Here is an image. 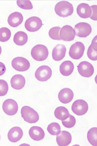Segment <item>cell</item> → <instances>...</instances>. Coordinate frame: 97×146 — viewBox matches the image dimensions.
Listing matches in <instances>:
<instances>
[{
	"label": "cell",
	"mask_w": 97,
	"mask_h": 146,
	"mask_svg": "<svg viewBox=\"0 0 97 146\" xmlns=\"http://www.w3.org/2000/svg\"><path fill=\"white\" fill-rule=\"evenodd\" d=\"M54 11L59 17L65 18L70 16L73 14L74 8L70 2L62 1L56 5Z\"/></svg>",
	"instance_id": "obj_1"
},
{
	"label": "cell",
	"mask_w": 97,
	"mask_h": 146,
	"mask_svg": "<svg viewBox=\"0 0 97 146\" xmlns=\"http://www.w3.org/2000/svg\"><path fill=\"white\" fill-rule=\"evenodd\" d=\"M21 113L24 121L29 123H36L39 119V116L37 112L29 106L23 107Z\"/></svg>",
	"instance_id": "obj_2"
},
{
	"label": "cell",
	"mask_w": 97,
	"mask_h": 146,
	"mask_svg": "<svg viewBox=\"0 0 97 146\" xmlns=\"http://www.w3.org/2000/svg\"><path fill=\"white\" fill-rule=\"evenodd\" d=\"M31 56L37 61H43L48 57V48L42 44H37L31 49Z\"/></svg>",
	"instance_id": "obj_3"
},
{
	"label": "cell",
	"mask_w": 97,
	"mask_h": 146,
	"mask_svg": "<svg viewBox=\"0 0 97 146\" xmlns=\"http://www.w3.org/2000/svg\"><path fill=\"white\" fill-rule=\"evenodd\" d=\"M85 46L82 42L78 41L72 45L69 50V54L72 59L78 60L83 55Z\"/></svg>",
	"instance_id": "obj_4"
},
{
	"label": "cell",
	"mask_w": 97,
	"mask_h": 146,
	"mask_svg": "<svg viewBox=\"0 0 97 146\" xmlns=\"http://www.w3.org/2000/svg\"><path fill=\"white\" fill-rule=\"evenodd\" d=\"M52 70L50 67L47 65L39 67L36 70L35 76L36 79L41 82H45L51 77Z\"/></svg>",
	"instance_id": "obj_5"
},
{
	"label": "cell",
	"mask_w": 97,
	"mask_h": 146,
	"mask_svg": "<svg viewBox=\"0 0 97 146\" xmlns=\"http://www.w3.org/2000/svg\"><path fill=\"white\" fill-rule=\"evenodd\" d=\"M13 68L19 72L26 71L30 68V62L27 59L21 57L14 58L12 61Z\"/></svg>",
	"instance_id": "obj_6"
},
{
	"label": "cell",
	"mask_w": 97,
	"mask_h": 146,
	"mask_svg": "<svg viewBox=\"0 0 97 146\" xmlns=\"http://www.w3.org/2000/svg\"><path fill=\"white\" fill-rule=\"evenodd\" d=\"M43 25L42 20L37 17L28 18L25 23V27L29 32H35L38 31Z\"/></svg>",
	"instance_id": "obj_7"
},
{
	"label": "cell",
	"mask_w": 97,
	"mask_h": 146,
	"mask_svg": "<svg viewBox=\"0 0 97 146\" xmlns=\"http://www.w3.org/2000/svg\"><path fill=\"white\" fill-rule=\"evenodd\" d=\"M88 109V104L85 101L82 100H78L75 101L71 107L73 112L79 116L86 113Z\"/></svg>",
	"instance_id": "obj_8"
},
{
	"label": "cell",
	"mask_w": 97,
	"mask_h": 146,
	"mask_svg": "<svg viewBox=\"0 0 97 146\" xmlns=\"http://www.w3.org/2000/svg\"><path fill=\"white\" fill-rule=\"evenodd\" d=\"M74 30L76 36L80 37L85 38L90 35L92 29L88 23L81 22L76 24Z\"/></svg>",
	"instance_id": "obj_9"
},
{
	"label": "cell",
	"mask_w": 97,
	"mask_h": 146,
	"mask_svg": "<svg viewBox=\"0 0 97 146\" xmlns=\"http://www.w3.org/2000/svg\"><path fill=\"white\" fill-rule=\"evenodd\" d=\"M78 71L83 77L89 78L93 75L94 72L93 66L87 61H82L77 66Z\"/></svg>",
	"instance_id": "obj_10"
},
{
	"label": "cell",
	"mask_w": 97,
	"mask_h": 146,
	"mask_svg": "<svg viewBox=\"0 0 97 146\" xmlns=\"http://www.w3.org/2000/svg\"><path fill=\"white\" fill-rule=\"evenodd\" d=\"M2 108L3 111L7 115H13L17 113L19 106L15 101L12 99H8L3 102Z\"/></svg>",
	"instance_id": "obj_11"
},
{
	"label": "cell",
	"mask_w": 97,
	"mask_h": 146,
	"mask_svg": "<svg viewBox=\"0 0 97 146\" xmlns=\"http://www.w3.org/2000/svg\"><path fill=\"white\" fill-rule=\"evenodd\" d=\"M76 36L74 29L70 25H66L61 28L59 37L61 40L66 41L73 40Z\"/></svg>",
	"instance_id": "obj_12"
},
{
	"label": "cell",
	"mask_w": 97,
	"mask_h": 146,
	"mask_svg": "<svg viewBox=\"0 0 97 146\" xmlns=\"http://www.w3.org/2000/svg\"><path fill=\"white\" fill-rule=\"evenodd\" d=\"M74 96L72 90L69 88H64L59 92L58 98L62 103L64 104H68L72 100Z\"/></svg>",
	"instance_id": "obj_13"
},
{
	"label": "cell",
	"mask_w": 97,
	"mask_h": 146,
	"mask_svg": "<svg viewBox=\"0 0 97 146\" xmlns=\"http://www.w3.org/2000/svg\"><path fill=\"white\" fill-rule=\"evenodd\" d=\"M66 52L65 46L63 44H58L53 48L52 52V57L54 60L59 61L64 59Z\"/></svg>",
	"instance_id": "obj_14"
},
{
	"label": "cell",
	"mask_w": 97,
	"mask_h": 146,
	"mask_svg": "<svg viewBox=\"0 0 97 146\" xmlns=\"http://www.w3.org/2000/svg\"><path fill=\"white\" fill-rule=\"evenodd\" d=\"M72 141V136L68 131H60L59 135L56 137V142L59 146L68 145Z\"/></svg>",
	"instance_id": "obj_15"
},
{
	"label": "cell",
	"mask_w": 97,
	"mask_h": 146,
	"mask_svg": "<svg viewBox=\"0 0 97 146\" xmlns=\"http://www.w3.org/2000/svg\"><path fill=\"white\" fill-rule=\"evenodd\" d=\"M23 135L22 129L19 127H14L9 130L8 134V139L13 143L17 142L21 139Z\"/></svg>",
	"instance_id": "obj_16"
},
{
	"label": "cell",
	"mask_w": 97,
	"mask_h": 146,
	"mask_svg": "<svg viewBox=\"0 0 97 146\" xmlns=\"http://www.w3.org/2000/svg\"><path fill=\"white\" fill-rule=\"evenodd\" d=\"M23 20L22 14L18 12L12 13L8 18V22L10 26L17 27L21 24Z\"/></svg>",
	"instance_id": "obj_17"
},
{
	"label": "cell",
	"mask_w": 97,
	"mask_h": 146,
	"mask_svg": "<svg viewBox=\"0 0 97 146\" xmlns=\"http://www.w3.org/2000/svg\"><path fill=\"white\" fill-rule=\"evenodd\" d=\"M11 84L12 87L14 89L21 90L25 85V78L20 74L15 75L11 79Z\"/></svg>",
	"instance_id": "obj_18"
},
{
	"label": "cell",
	"mask_w": 97,
	"mask_h": 146,
	"mask_svg": "<svg viewBox=\"0 0 97 146\" xmlns=\"http://www.w3.org/2000/svg\"><path fill=\"white\" fill-rule=\"evenodd\" d=\"M29 134L32 139L36 141L42 140L44 138L45 133L42 128L34 126L30 129Z\"/></svg>",
	"instance_id": "obj_19"
},
{
	"label": "cell",
	"mask_w": 97,
	"mask_h": 146,
	"mask_svg": "<svg viewBox=\"0 0 97 146\" xmlns=\"http://www.w3.org/2000/svg\"><path fill=\"white\" fill-rule=\"evenodd\" d=\"M77 12L79 16L86 19L90 17L92 14L91 8L89 5L86 3H82L78 6Z\"/></svg>",
	"instance_id": "obj_20"
},
{
	"label": "cell",
	"mask_w": 97,
	"mask_h": 146,
	"mask_svg": "<svg viewBox=\"0 0 97 146\" xmlns=\"http://www.w3.org/2000/svg\"><path fill=\"white\" fill-rule=\"evenodd\" d=\"M74 65L72 62L70 60H66L63 62L59 67L60 72L62 75L65 76L71 75L73 72Z\"/></svg>",
	"instance_id": "obj_21"
},
{
	"label": "cell",
	"mask_w": 97,
	"mask_h": 146,
	"mask_svg": "<svg viewBox=\"0 0 97 146\" xmlns=\"http://www.w3.org/2000/svg\"><path fill=\"white\" fill-rule=\"evenodd\" d=\"M28 37L27 34L23 31H19L15 35L14 37V43L17 45L22 46L27 42Z\"/></svg>",
	"instance_id": "obj_22"
},
{
	"label": "cell",
	"mask_w": 97,
	"mask_h": 146,
	"mask_svg": "<svg viewBox=\"0 0 97 146\" xmlns=\"http://www.w3.org/2000/svg\"><path fill=\"white\" fill-rule=\"evenodd\" d=\"M54 115L57 119L62 121L66 120L69 117L70 113L66 108L60 106L56 109L54 110Z\"/></svg>",
	"instance_id": "obj_23"
},
{
	"label": "cell",
	"mask_w": 97,
	"mask_h": 146,
	"mask_svg": "<svg viewBox=\"0 0 97 146\" xmlns=\"http://www.w3.org/2000/svg\"><path fill=\"white\" fill-rule=\"evenodd\" d=\"M87 139L92 145L97 146V128H92L87 134Z\"/></svg>",
	"instance_id": "obj_24"
},
{
	"label": "cell",
	"mask_w": 97,
	"mask_h": 146,
	"mask_svg": "<svg viewBox=\"0 0 97 146\" xmlns=\"http://www.w3.org/2000/svg\"><path fill=\"white\" fill-rule=\"evenodd\" d=\"M47 131L52 135H57L61 131V128L57 123H52L48 125Z\"/></svg>",
	"instance_id": "obj_25"
},
{
	"label": "cell",
	"mask_w": 97,
	"mask_h": 146,
	"mask_svg": "<svg viewBox=\"0 0 97 146\" xmlns=\"http://www.w3.org/2000/svg\"><path fill=\"white\" fill-rule=\"evenodd\" d=\"M11 36L10 30L8 28L3 27L0 29V41L6 42L9 40Z\"/></svg>",
	"instance_id": "obj_26"
},
{
	"label": "cell",
	"mask_w": 97,
	"mask_h": 146,
	"mask_svg": "<svg viewBox=\"0 0 97 146\" xmlns=\"http://www.w3.org/2000/svg\"><path fill=\"white\" fill-rule=\"evenodd\" d=\"M61 28L55 27L51 28L48 32V35L52 39L57 40H60L61 39L59 37V33Z\"/></svg>",
	"instance_id": "obj_27"
},
{
	"label": "cell",
	"mask_w": 97,
	"mask_h": 146,
	"mask_svg": "<svg viewBox=\"0 0 97 146\" xmlns=\"http://www.w3.org/2000/svg\"><path fill=\"white\" fill-rule=\"evenodd\" d=\"M63 126L68 128L73 127L76 124V119L74 117L70 114L69 117L66 120L62 121Z\"/></svg>",
	"instance_id": "obj_28"
},
{
	"label": "cell",
	"mask_w": 97,
	"mask_h": 146,
	"mask_svg": "<svg viewBox=\"0 0 97 146\" xmlns=\"http://www.w3.org/2000/svg\"><path fill=\"white\" fill-rule=\"evenodd\" d=\"M17 4L19 8L25 10L32 9L33 6L30 1H17Z\"/></svg>",
	"instance_id": "obj_29"
},
{
	"label": "cell",
	"mask_w": 97,
	"mask_h": 146,
	"mask_svg": "<svg viewBox=\"0 0 97 146\" xmlns=\"http://www.w3.org/2000/svg\"><path fill=\"white\" fill-rule=\"evenodd\" d=\"M8 83L4 80H0V96H5L8 93Z\"/></svg>",
	"instance_id": "obj_30"
},
{
	"label": "cell",
	"mask_w": 97,
	"mask_h": 146,
	"mask_svg": "<svg viewBox=\"0 0 97 146\" xmlns=\"http://www.w3.org/2000/svg\"><path fill=\"white\" fill-rule=\"evenodd\" d=\"M87 55L88 58L92 60L96 61L97 60V52L94 50L91 44L88 47L87 52Z\"/></svg>",
	"instance_id": "obj_31"
},
{
	"label": "cell",
	"mask_w": 97,
	"mask_h": 146,
	"mask_svg": "<svg viewBox=\"0 0 97 146\" xmlns=\"http://www.w3.org/2000/svg\"><path fill=\"white\" fill-rule=\"evenodd\" d=\"M90 7L92 9V14L91 16L90 17V18L93 20L97 21V6L96 5H94L91 6Z\"/></svg>",
	"instance_id": "obj_32"
},
{
	"label": "cell",
	"mask_w": 97,
	"mask_h": 146,
	"mask_svg": "<svg viewBox=\"0 0 97 146\" xmlns=\"http://www.w3.org/2000/svg\"><path fill=\"white\" fill-rule=\"evenodd\" d=\"M6 70L5 66L3 63L0 62V76L4 74Z\"/></svg>",
	"instance_id": "obj_33"
},
{
	"label": "cell",
	"mask_w": 97,
	"mask_h": 146,
	"mask_svg": "<svg viewBox=\"0 0 97 146\" xmlns=\"http://www.w3.org/2000/svg\"><path fill=\"white\" fill-rule=\"evenodd\" d=\"M91 45L94 50L97 51V36L94 37L92 40Z\"/></svg>",
	"instance_id": "obj_34"
},
{
	"label": "cell",
	"mask_w": 97,
	"mask_h": 146,
	"mask_svg": "<svg viewBox=\"0 0 97 146\" xmlns=\"http://www.w3.org/2000/svg\"><path fill=\"white\" fill-rule=\"evenodd\" d=\"M1 53H2V48H1V46H0V55H1Z\"/></svg>",
	"instance_id": "obj_35"
},
{
	"label": "cell",
	"mask_w": 97,
	"mask_h": 146,
	"mask_svg": "<svg viewBox=\"0 0 97 146\" xmlns=\"http://www.w3.org/2000/svg\"><path fill=\"white\" fill-rule=\"evenodd\" d=\"M0 139H1V136H0Z\"/></svg>",
	"instance_id": "obj_36"
}]
</instances>
